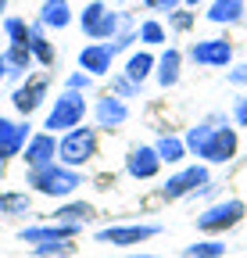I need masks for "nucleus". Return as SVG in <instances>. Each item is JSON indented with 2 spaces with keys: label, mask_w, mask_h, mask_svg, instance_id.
Masks as SVG:
<instances>
[{
  "label": "nucleus",
  "mask_w": 247,
  "mask_h": 258,
  "mask_svg": "<svg viewBox=\"0 0 247 258\" xmlns=\"http://www.w3.org/2000/svg\"><path fill=\"white\" fill-rule=\"evenodd\" d=\"M190 144L204 154V158H211V161H226L229 154H233V147H236V137L229 133V129H219L215 137H208V133H190Z\"/></svg>",
  "instance_id": "nucleus-1"
},
{
  "label": "nucleus",
  "mask_w": 247,
  "mask_h": 258,
  "mask_svg": "<svg viewBox=\"0 0 247 258\" xmlns=\"http://www.w3.org/2000/svg\"><path fill=\"white\" fill-rule=\"evenodd\" d=\"M83 118V101L75 93H68V97H61L57 101V108L50 111V118H47V125L50 129H68V125H75Z\"/></svg>",
  "instance_id": "nucleus-2"
},
{
  "label": "nucleus",
  "mask_w": 247,
  "mask_h": 258,
  "mask_svg": "<svg viewBox=\"0 0 247 258\" xmlns=\"http://www.w3.org/2000/svg\"><path fill=\"white\" fill-rule=\"evenodd\" d=\"M90 154H94V133H90V129H79V133H72L65 144H61V158H65L68 165H79V161H86Z\"/></svg>",
  "instance_id": "nucleus-3"
},
{
  "label": "nucleus",
  "mask_w": 247,
  "mask_h": 258,
  "mask_svg": "<svg viewBox=\"0 0 247 258\" xmlns=\"http://www.w3.org/2000/svg\"><path fill=\"white\" fill-rule=\"evenodd\" d=\"M33 183L43 190V194H68L72 186H79V179L72 172H57V169H36Z\"/></svg>",
  "instance_id": "nucleus-4"
},
{
  "label": "nucleus",
  "mask_w": 247,
  "mask_h": 258,
  "mask_svg": "<svg viewBox=\"0 0 247 258\" xmlns=\"http://www.w3.org/2000/svg\"><path fill=\"white\" fill-rule=\"evenodd\" d=\"M240 215H243V205L240 201L219 205V208H211L208 215H201V230H222V226H233Z\"/></svg>",
  "instance_id": "nucleus-5"
},
{
  "label": "nucleus",
  "mask_w": 247,
  "mask_h": 258,
  "mask_svg": "<svg viewBox=\"0 0 247 258\" xmlns=\"http://www.w3.org/2000/svg\"><path fill=\"white\" fill-rule=\"evenodd\" d=\"M194 61H204V64H226V61H229V43H222V40H208V43L194 47Z\"/></svg>",
  "instance_id": "nucleus-6"
},
{
  "label": "nucleus",
  "mask_w": 247,
  "mask_h": 258,
  "mask_svg": "<svg viewBox=\"0 0 247 258\" xmlns=\"http://www.w3.org/2000/svg\"><path fill=\"white\" fill-rule=\"evenodd\" d=\"M83 25H86V32H94V36H108V32L115 29V18H111V15L104 18V8L94 4V8L83 15Z\"/></svg>",
  "instance_id": "nucleus-7"
},
{
  "label": "nucleus",
  "mask_w": 247,
  "mask_h": 258,
  "mask_svg": "<svg viewBox=\"0 0 247 258\" xmlns=\"http://www.w3.org/2000/svg\"><path fill=\"white\" fill-rule=\"evenodd\" d=\"M129 172L133 176H154L158 172V154L154 151H147V147H140V151H133V158H129Z\"/></svg>",
  "instance_id": "nucleus-8"
},
{
  "label": "nucleus",
  "mask_w": 247,
  "mask_h": 258,
  "mask_svg": "<svg viewBox=\"0 0 247 258\" xmlns=\"http://www.w3.org/2000/svg\"><path fill=\"white\" fill-rule=\"evenodd\" d=\"M43 90H47V83H43V79H36V83H29L25 90H18V93H15V104H18V111H33V108L40 104Z\"/></svg>",
  "instance_id": "nucleus-9"
},
{
  "label": "nucleus",
  "mask_w": 247,
  "mask_h": 258,
  "mask_svg": "<svg viewBox=\"0 0 247 258\" xmlns=\"http://www.w3.org/2000/svg\"><path fill=\"white\" fill-rule=\"evenodd\" d=\"M150 233H154L150 226H136V230H104L101 240H108V244H136V240H143Z\"/></svg>",
  "instance_id": "nucleus-10"
},
{
  "label": "nucleus",
  "mask_w": 247,
  "mask_h": 258,
  "mask_svg": "<svg viewBox=\"0 0 247 258\" xmlns=\"http://www.w3.org/2000/svg\"><path fill=\"white\" fill-rule=\"evenodd\" d=\"M197 183H204V169H190V172L176 176V179L165 186V194H169V198H179V194H187V190L197 186Z\"/></svg>",
  "instance_id": "nucleus-11"
},
{
  "label": "nucleus",
  "mask_w": 247,
  "mask_h": 258,
  "mask_svg": "<svg viewBox=\"0 0 247 258\" xmlns=\"http://www.w3.org/2000/svg\"><path fill=\"white\" fill-rule=\"evenodd\" d=\"M50 154H54V140L50 137H40V140H33V147H29V165H36V169H43L47 161H50Z\"/></svg>",
  "instance_id": "nucleus-12"
},
{
  "label": "nucleus",
  "mask_w": 247,
  "mask_h": 258,
  "mask_svg": "<svg viewBox=\"0 0 247 258\" xmlns=\"http://www.w3.org/2000/svg\"><path fill=\"white\" fill-rule=\"evenodd\" d=\"M108 61H111V50L108 47L83 50V69H90V72H108Z\"/></svg>",
  "instance_id": "nucleus-13"
},
{
  "label": "nucleus",
  "mask_w": 247,
  "mask_h": 258,
  "mask_svg": "<svg viewBox=\"0 0 247 258\" xmlns=\"http://www.w3.org/2000/svg\"><path fill=\"white\" fill-rule=\"evenodd\" d=\"M22 144V129H15V125H8L4 118H0V154H15V147Z\"/></svg>",
  "instance_id": "nucleus-14"
},
{
  "label": "nucleus",
  "mask_w": 247,
  "mask_h": 258,
  "mask_svg": "<svg viewBox=\"0 0 247 258\" xmlns=\"http://www.w3.org/2000/svg\"><path fill=\"white\" fill-rule=\"evenodd\" d=\"M240 11H243V0H219V4L211 8V18L215 22H233Z\"/></svg>",
  "instance_id": "nucleus-15"
},
{
  "label": "nucleus",
  "mask_w": 247,
  "mask_h": 258,
  "mask_svg": "<svg viewBox=\"0 0 247 258\" xmlns=\"http://www.w3.org/2000/svg\"><path fill=\"white\" fill-rule=\"evenodd\" d=\"M43 18H47L50 25H65V22H68V11H65V4H61V0H57V4L50 0V4L43 8Z\"/></svg>",
  "instance_id": "nucleus-16"
},
{
  "label": "nucleus",
  "mask_w": 247,
  "mask_h": 258,
  "mask_svg": "<svg viewBox=\"0 0 247 258\" xmlns=\"http://www.w3.org/2000/svg\"><path fill=\"white\" fill-rule=\"evenodd\" d=\"M176 72H179V54L172 50V54H165V61H161V83H165V86L176 83Z\"/></svg>",
  "instance_id": "nucleus-17"
},
{
  "label": "nucleus",
  "mask_w": 247,
  "mask_h": 258,
  "mask_svg": "<svg viewBox=\"0 0 247 258\" xmlns=\"http://www.w3.org/2000/svg\"><path fill=\"white\" fill-rule=\"evenodd\" d=\"M147 72H150V57H147V54H140V57L129 61V76H133V79H143Z\"/></svg>",
  "instance_id": "nucleus-18"
},
{
  "label": "nucleus",
  "mask_w": 247,
  "mask_h": 258,
  "mask_svg": "<svg viewBox=\"0 0 247 258\" xmlns=\"http://www.w3.org/2000/svg\"><path fill=\"white\" fill-rule=\"evenodd\" d=\"M190 258H215V254H222V244H197L187 251Z\"/></svg>",
  "instance_id": "nucleus-19"
},
{
  "label": "nucleus",
  "mask_w": 247,
  "mask_h": 258,
  "mask_svg": "<svg viewBox=\"0 0 247 258\" xmlns=\"http://www.w3.org/2000/svg\"><path fill=\"white\" fill-rule=\"evenodd\" d=\"M122 115H126V111H122V104H111V101L101 104V118H104V122H118Z\"/></svg>",
  "instance_id": "nucleus-20"
},
{
  "label": "nucleus",
  "mask_w": 247,
  "mask_h": 258,
  "mask_svg": "<svg viewBox=\"0 0 247 258\" xmlns=\"http://www.w3.org/2000/svg\"><path fill=\"white\" fill-rule=\"evenodd\" d=\"M161 154H165V158H169V161H176V158H179V154H183V147H179V144H176V140H161Z\"/></svg>",
  "instance_id": "nucleus-21"
},
{
  "label": "nucleus",
  "mask_w": 247,
  "mask_h": 258,
  "mask_svg": "<svg viewBox=\"0 0 247 258\" xmlns=\"http://www.w3.org/2000/svg\"><path fill=\"white\" fill-rule=\"evenodd\" d=\"M61 215H65V219H86V215H90V208H86V205H75V208H65Z\"/></svg>",
  "instance_id": "nucleus-22"
},
{
  "label": "nucleus",
  "mask_w": 247,
  "mask_h": 258,
  "mask_svg": "<svg viewBox=\"0 0 247 258\" xmlns=\"http://www.w3.org/2000/svg\"><path fill=\"white\" fill-rule=\"evenodd\" d=\"M8 29H11V36H15V43H25V29H22L18 22H11Z\"/></svg>",
  "instance_id": "nucleus-23"
},
{
  "label": "nucleus",
  "mask_w": 247,
  "mask_h": 258,
  "mask_svg": "<svg viewBox=\"0 0 247 258\" xmlns=\"http://www.w3.org/2000/svg\"><path fill=\"white\" fill-rule=\"evenodd\" d=\"M143 40H161V29L158 25H143Z\"/></svg>",
  "instance_id": "nucleus-24"
},
{
  "label": "nucleus",
  "mask_w": 247,
  "mask_h": 258,
  "mask_svg": "<svg viewBox=\"0 0 247 258\" xmlns=\"http://www.w3.org/2000/svg\"><path fill=\"white\" fill-rule=\"evenodd\" d=\"M4 208H25V198H8Z\"/></svg>",
  "instance_id": "nucleus-25"
},
{
  "label": "nucleus",
  "mask_w": 247,
  "mask_h": 258,
  "mask_svg": "<svg viewBox=\"0 0 247 258\" xmlns=\"http://www.w3.org/2000/svg\"><path fill=\"white\" fill-rule=\"evenodd\" d=\"M240 122H247V101L240 104Z\"/></svg>",
  "instance_id": "nucleus-26"
},
{
  "label": "nucleus",
  "mask_w": 247,
  "mask_h": 258,
  "mask_svg": "<svg viewBox=\"0 0 247 258\" xmlns=\"http://www.w3.org/2000/svg\"><path fill=\"white\" fill-rule=\"evenodd\" d=\"M0 11H4V0H0Z\"/></svg>",
  "instance_id": "nucleus-27"
},
{
  "label": "nucleus",
  "mask_w": 247,
  "mask_h": 258,
  "mask_svg": "<svg viewBox=\"0 0 247 258\" xmlns=\"http://www.w3.org/2000/svg\"><path fill=\"white\" fill-rule=\"evenodd\" d=\"M190 4H197V0H190Z\"/></svg>",
  "instance_id": "nucleus-28"
}]
</instances>
